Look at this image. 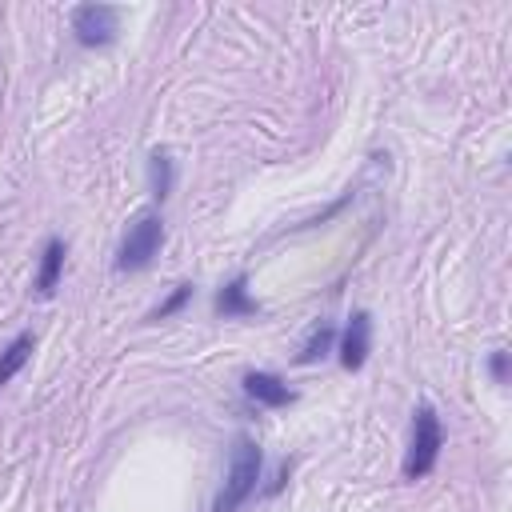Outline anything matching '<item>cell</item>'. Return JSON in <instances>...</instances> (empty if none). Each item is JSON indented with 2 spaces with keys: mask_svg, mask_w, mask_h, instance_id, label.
<instances>
[{
  "mask_svg": "<svg viewBox=\"0 0 512 512\" xmlns=\"http://www.w3.org/2000/svg\"><path fill=\"white\" fill-rule=\"evenodd\" d=\"M264 472V456L256 448L252 436H236L232 440V464H228V476H224V488L216 492L212 500V512H240L248 504V496L256 492V480Z\"/></svg>",
  "mask_w": 512,
  "mask_h": 512,
  "instance_id": "1",
  "label": "cell"
},
{
  "mask_svg": "<svg viewBox=\"0 0 512 512\" xmlns=\"http://www.w3.org/2000/svg\"><path fill=\"white\" fill-rule=\"evenodd\" d=\"M440 448H444V428H440V416L432 404H420L412 412V444H408V456L400 464L404 480H420L436 468L440 460Z\"/></svg>",
  "mask_w": 512,
  "mask_h": 512,
  "instance_id": "2",
  "label": "cell"
},
{
  "mask_svg": "<svg viewBox=\"0 0 512 512\" xmlns=\"http://www.w3.org/2000/svg\"><path fill=\"white\" fill-rule=\"evenodd\" d=\"M164 244V220L156 212H144L128 224L124 240H120V252H116V268L120 272H140L152 264V256L160 252Z\"/></svg>",
  "mask_w": 512,
  "mask_h": 512,
  "instance_id": "3",
  "label": "cell"
},
{
  "mask_svg": "<svg viewBox=\"0 0 512 512\" xmlns=\"http://www.w3.org/2000/svg\"><path fill=\"white\" fill-rule=\"evenodd\" d=\"M72 32L84 48H104L120 32V8L112 4H80L72 12Z\"/></svg>",
  "mask_w": 512,
  "mask_h": 512,
  "instance_id": "4",
  "label": "cell"
},
{
  "mask_svg": "<svg viewBox=\"0 0 512 512\" xmlns=\"http://www.w3.org/2000/svg\"><path fill=\"white\" fill-rule=\"evenodd\" d=\"M368 348H372V316H368V312H352V320H348V328H344V336H340V364H344L348 372L364 368Z\"/></svg>",
  "mask_w": 512,
  "mask_h": 512,
  "instance_id": "5",
  "label": "cell"
},
{
  "mask_svg": "<svg viewBox=\"0 0 512 512\" xmlns=\"http://www.w3.org/2000/svg\"><path fill=\"white\" fill-rule=\"evenodd\" d=\"M244 392H248V400L264 404V408H288L296 400V392L272 372H248L244 376Z\"/></svg>",
  "mask_w": 512,
  "mask_h": 512,
  "instance_id": "6",
  "label": "cell"
},
{
  "mask_svg": "<svg viewBox=\"0 0 512 512\" xmlns=\"http://www.w3.org/2000/svg\"><path fill=\"white\" fill-rule=\"evenodd\" d=\"M212 308H216L220 316H252V312H260V304L248 296V276H244V272H236V276L216 292Z\"/></svg>",
  "mask_w": 512,
  "mask_h": 512,
  "instance_id": "7",
  "label": "cell"
},
{
  "mask_svg": "<svg viewBox=\"0 0 512 512\" xmlns=\"http://www.w3.org/2000/svg\"><path fill=\"white\" fill-rule=\"evenodd\" d=\"M60 272H64V240L52 236V240L44 244V252H40V272H36L32 292H36V296H52L56 284H60Z\"/></svg>",
  "mask_w": 512,
  "mask_h": 512,
  "instance_id": "8",
  "label": "cell"
},
{
  "mask_svg": "<svg viewBox=\"0 0 512 512\" xmlns=\"http://www.w3.org/2000/svg\"><path fill=\"white\" fill-rule=\"evenodd\" d=\"M32 344H36V340H32V332H20V336H16V340H12V344L0 352V388H4V384H8V380H12V376L24 368V364H28Z\"/></svg>",
  "mask_w": 512,
  "mask_h": 512,
  "instance_id": "9",
  "label": "cell"
},
{
  "mask_svg": "<svg viewBox=\"0 0 512 512\" xmlns=\"http://www.w3.org/2000/svg\"><path fill=\"white\" fill-rule=\"evenodd\" d=\"M172 180H176V172H172V160H168V152H152L148 156V188H152V196L164 204L168 200V192H172Z\"/></svg>",
  "mask_w": 512,
  "mask_h": 512,
  "instance_id": "10",
  "label": "cell"
},
{
  "mask_svg": "<svg viewBox=\"0 0 512 512\" xmlns=\"http://www.w3.org/2000/svg\"><path fill=\"white\" fill-rule=\"evenodd\" d=\"M332 344H336V328H332V324H316V328H312V336L304 340V348H300L296 364H312V360H320Z\"/></svg>",
  "mask_w": 512,
  "mask_h": 512,
  "instance_id": "11",
  "label": "cell"
},
{
  "mask_svg": "<svg viewBox=\"0 0 512 512\" xmlns=\"http://www.w3.org/2000/svg\"><path fill=\"white\" fill-rule=\"evenodd\" d=\"M188 300H192V284H176V292H172L160 308H152V312H148V320H168V316H176Z\"/></svg>",
  "mask_w": 512,
  "mask_h": 512,
  "instance_id": "12",
  "label": "cell"
},
{
  "mask_svg": "<svg viewBox=\"0 0 512 512\" xmlns=\"http://www.w3.org/2000/svg\"><path fill=\"white\" fill-rule=\"evenodd\" d=\"M488 372H492V380H496V384H504V380H508V352H492Z\"/></svg>",
  "mask_w": 512,
  "mask_h": 512,
  "instance_id": "13",
  "label": "cell"
},
{
  "mask_svg": "<svg viewBox=\"0 0 512 512\" xmlns=\"http://www.w3.org/2000/svg\"><path fill=\"white\" fill-rule=\"evenodd\" d=\"M288 472H292V464H288V460H284V464H280V468H276V476H272V484H268V488H264V496H272V492H280V488H284V480H288Z\"/></svg>",
  "mask_w": 512,
  "mask_h": 512,
  "instance_id": "14",
  "label": "cell"
}]
</instances>
